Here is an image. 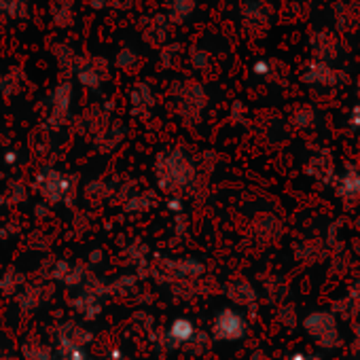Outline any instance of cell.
I'll return each mask as SVG.
<instances>
[{"label": "cell", "mask_w": 360, "mask_h": 360, "mask_svg": "<svg viewBox=\"0 0 360 360\" xmlns=\"http://www.w3.org/2000/svg\"><path fill=\"white\" fill-rule=\"evenodd\" d=\"M51 15H53V22L60 28L70 26L72 24V0H53Z\"/></svg>", "instance_id": "cell-13"}, {"label": "cell", "mask_w": 360, "mask_h": 360, "mask_svg": "<svg viewBox=\"0 0 360 360\" xmlns=\"http://www.w3.org/2000/svg\"><path fill=\"white\" fill-rule=\"evenodd\" d=\"M0 11L13 20L28 18V0H0Z\"/></svg>", "instance_id": "cell-15"}, {"label": "cell", "mask_w": 360, "mask_h": 360, "mask_svg": "<svg viewBox=\"0 0 360 360\" xmlns=\"http://www.w3.org/2000/svg\"><path fill=\"white\" fill-rule=\"evenodd\" d=\"M115 64H117L119 68L127 70V68H131V66L138 64V56H136L129 47H123V49L115 56Z\"/></svg>", "instance_id": "cell-17"}, {"label": "cell", "mask_w": 360, "mask_h": 360, "mask_svg": "<svg viewBox=\"0 0 360 360\" xmlns=\"http://www.w3.org/2000/svg\"><path fill=\"white\" fill-rule=\"evenodd\" d=\"M72 307H75L83 318H87V320H94V318L102 311L100 301H98V297H96L94 292H83V295H79L77 299H72Z\"/></svg>", "instance_id": "cell-11"}, {"label": "cell", "mask_w": 360, "mask_h": 360, "mask_svg": "<svg viewBox=\"0 0 360 360\" xmlns=\"http://www.w3.org/2000/svg\"><path fill=\"white\" fill-rule=\"evenodd\" d=\"M167 267H169V271H174V274H172L174 278H183V280L195 278V276H200V274L204 271V265L198 263V261H193V259L174 261V263H167Z\"/></svg>", "instance_id": "cell-12"}, {"label": "cell", "mask_w": 360, "mask_h": 360, "mask_svg": "<svg viewBox=\"0 0 360 360\" xmlns=\"http://www.w3.org/2000/svg\"><path fill=\"white\" fill-rule=\"evenodd\" d=\"M242 15L246 20L265 22L267 20V7L261 3V0H246V3L242 5Z\"/></svg>", "instance_id": "cell-16"}, {"label": "cell", "mask_w": 360, "mask_h": 360, "mask_svg": "<svg viewBox=\"0 0 360 360\" xmlns=\"http://www.w3.org/2000/svg\"><path fill=\"white\" fill-rule=\"evenodd\" d=\"M167 208L174 210V212H178V210H180V202H178V200H169V202H167Z\"/></svg>", "instance_id": "cell-25"}, {"label": "cell", "mask_w": 360, "mask_h": 360, "mask_svg": "<svg viewBox=\"0 0 360 360\" xmlns=\"http://www.w3.org/2000/svg\"><path fill=\"white\" fill-rule=\"evenodd\" d=\"M157 178H159V187L163 191L178 193L191 183L193 167L183 153H178V150L163 153L157 159Z\"/></svg>", "instance_id": "cell-1"}, {"label": "cell", "mask_w": 360, "mask_h": 360, "mask_svg": "<svg viewBox=\"0 0 360 360\" xmlns=\"http://www.w3.org/2000/svg\"><path fill=\"white\" fill-rule=\"evenodd\" d=\"M70 100H72V85L70 83L58 85L53 96H51V119L62 123L70 110Z\"/></svg>", "instance_id": "cell-6"}, {"label": "cell", "mask_w": 360, "mask_h": 360, "mask_svg": "<svg viewBox=\"0 0 360 360\" xmlns=\"http://www.w3.org/2000/svg\"><path fill=\"white\" fill-rule=\"evenodd\" d=\"M252 360H267V356H263V354H255V356H252Z\"/></svg>", "instance_id": "cell-29"}, {"label": "cell", "mask_w": 360, "mask_h": 360, "mask_svg": "<svg viewBox=\"0 0 360 360\" xmlns=\"http://www.w3.org/2000/svg\"><path fill=\"white\" fill-rule=\"evenodd\" d=\"M341 79V72H337L330 64L326 62H311L305 72H303V81L307 85H320V87H335Z\"/></svg>", "instance_id": "cell-5"}, {"label": "cell", "mask_w": 360, "mask_h": 360, "mask_svg": "<svg viewBox=\"0 0 360 360\" xmlns=\"http://www.w3.org/2000/svg\"><path fill=\"white\" fill-rule=\"evenodd\" d=\"M37 187H39L41 195H43L47 202L58 204V202H62L64 195L68 193V189H70V180H68L66 176H62L60 172H56V169H47V172L39 174V178H37Z\"/></svg>", "instance_id": "cell-4"}, {"label": "cell", "mask_w": 360, "mask_h": 360, "mask_svg": "<svg viewBox=\"0 0 360 360\" xmlns=\"http://www.w3.org/2000/svg\"><path fill=\"white\" fill-rule=\"evenodd\" d=\"M198 9V0H169V13L167 22L172 24H183L189 20Z\"/></svg>", "instance_id": "cell-10"}, {"label": "cell", "mask_w": 360, "mask_h": 360, "mask_svg": "<svg viewBox=\"0 0 360 360\" xmlns=\"http://www.w3.org/2000/svg\"><path fill=\"white\" fill-rule=\"evenodd\" d=\"M337 195L343 198L345 202H356L360 200V172L349 167L337 183Z\"/></svg>", "instance_id": "cell-7"}, {"label": "cell", "mask_w": 360, "mask_h": 360, "mask_svg": "<svg viewBox=\"0 0 360 360\" xmlns=\"http://www.w3.org/2000/svg\"><path fill=\"white\" fill-rule=\"evenodd\" d=\"M311 121H314V112H311L309 108H301V110L295 112V123H297L299 127H305V125H309Z\"/></svg>", "instance_id": "cell-20"}, {"label": "cell", "mask_w": 360, "mask_h": 360, "mask_svg": "<svg viewBox=\"0 0 360 360\" xmlns=\"http://www.w3.org/2000/svg\"><path fill=\"white\" fill-rule=\"evenodd\" d=\"M56 56H58V60H60V64L64 68H72L75 66V53H72L70 47H66V45L56 47Z\"/></svg>", "instance_id": "cell-18"}, {"label": "cell", "mask_w": 360, "mask_h": 360, "mask_svg": "<svg viewBox=\"0 0 360 360\" xmlns=\"http://www.w3.org/2000/svg\"><path fill=\"white\" fill-rule=\"evenodd\" d=\"M191 62H193V66H195V68H206V66H208V62H210V56H208L206 51L198 49V51H193Z\"/></svg>", "instance_id": "cell-21"}, {"label": "cell", "mask_w": 360, "mask_h": 360, "mask_svg": "<svg viewBox=\"0 0 360 360\" xmlns=\"http://www.w3.org/2000/svg\"><path fill=\"white\" fill-rule=\"evenodd\" d=\"M5 161H7V163H13V161H15V153H7V155H5Z\"/></svg>", "instance_id": "cell-27"}, {"label": "cell", "mask_w": 360, "mask_h": 360, "mask_svg": "<svg viewBox=\"0 0 360 360\" xmlns=\"http://www.w3.org/2000/svg\"><path fill=\"white\" fill-rule=\"evenodd\" d=\"M91 263H100V252L96 250V252H91V259H89Z\"/></svg>", "instance_id": "cell-28"}, {"label": "cell", "mask_w": 360, "mask_h": 360, "mask_svg": "<svg viewBox=\"0 0 360 360\" xmlns=\"http://www.w3.org/2000/svg\"><path fill=\"white\" fill-rule=\"evenodd\" d=\"M252 70H255V75H259V77H265V75H269V62H265V60H259V62H255Z\"/></svg>", "instance_id": "cell-22"}, {"label": "cell", "mask_w": 360, "mask_h": 360, "mask_svg": "<svg viewBox=\"0 0 360 360\" xmlns=\"http://www.w3.org/2000/svg\"><path fill=\"white\" fill-rule=\"evenodd\" d=\"M24 354H26L28 360H49V358H51V352H49L47 347H43V345H37L34 352H30V349L24 347Z\"/></svg>", "instance_id": "cell-19"}, {"label": "cell", "mask_w": 360, "mask_h": 360, "mask_svg": "<svg viewBox=\"0 0 360 360\" xmlns=\"http://www.w3.org/2000/svg\"><path fill=\"white\" fill-rule=\"evenodd\" d=\"M195 337V326L191 320L187 318H178L172 322L169 330H167V339H169V345H185V343H191Z\"/></svg>", "instance_id": "cell-8"}, {"label": "cell", "mask_w": 360, "mask_h": 360, "mask_svg": "<svg viewBox=\"0 0 360 360\" xmlns=\"http://www.w3.org/2000/svg\"><path fill=\"white\" fill-rule=\"evenodd\" d=\"M349 123L360 131V104L352 108V115H349Z\"/></svg>", "instance_id": "cell-23"}, {"label": "cell", "mask_w": 360, "mask_h": 360, "mask_svg": "<svg viewBox=\"0 0 360 360\" xmlns=\"http://www.w3.org/2000/svg\"><path fill=\"white\" fill-rule=\"evenodd\" d=\"M303 328L322 347H335L339 343V339H341L339 324H337L335 316L328 314V311H314V314H309L303 320Z\"/></svg>", "instance_id": "cell-2"}, {"label": "cell", "mask_w": 360, "mask_h": 360, "mask_svg": "<svg viewBox=\"0 0 360 360\" xmlns=\"http://www.w3.org/2000/svg\"><path fill=\"white\" fill-rule=\"evenodd\" d=\"M89 5H91V9H96V11H102V9L106 7V0H89Z\"/></svg>", "instance_id": "cell-24"}, {"label": "cell", "mask_w": 360, "mask_h": 360, "mask_svg": "<svg viewBox=\"0 0 360 360\" xmlns=\"http://www.w3.org/2000/svg\"><path fill=\"white\" fill-rule=\"evenodd\" d=\"M131 104H134V110H142V108H150L155 104V98H153V91L146 83H138L131 91Z\"/></svg>", "instance_id": "cell-14"}, {"label": "cell", "mask_w": 360, "mask_h": 360, "mask_svg": "<svg viewBox=\"0 0 360 360\" xmlns=\"http://www.w3.org/2000/svg\"><path fill=\"white\" fill-rule=\"evenodd\" d=\"M290 360H318V358H314V356H305V354H295Z\"/></svg>", "instance_id": "cell-26"}, {"label": "cell", "mask_w": 360, "mask_h": 360, "mask_svg": "<svg viewBox=\"0 0 360 360\" xmlns=\"http://www.w3.org/2000/svg\"><path fill=\"white\" fill-rule=\"evenodd\" d=\"M227 295L238 305H252L257 301V290L246 280H236L227 286Z\"/></svg>", "instance_id": "cell-9"}, {"label": "cell", "mask_w": 360, "mask_h": 360, "mask_svg": "<svg viewBox=\"0 0 360 360\" xmlns=\"http://www.w3.org/2000/svg\"><path fill=\"white\" fill-rule=\"evenodd\" d=\"M246 335V320L236 309H223L212 322V337L217 341H238Z\"/></svg>", "instance_id": "cell-3"}]
</instances>
